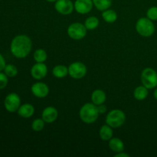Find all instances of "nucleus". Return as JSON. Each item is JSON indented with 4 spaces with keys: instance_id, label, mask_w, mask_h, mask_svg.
I'll use <instances>...</instances> for the list:
<instances>
[{
    "instance_id": "obj_27",
    "label": "nucleus",
    "mask_w": 157,
    "mask_h": 157,
    "mask_svg": "<svg viewBox=\"0 0 157 157\" xmlns=\"http://www.w3.org/2000/svg\"><path fill=\"white\" fill-rule=\"evenodd\" d=\"M8 78H9V77H8L6 74L0 72V90L4 89L5 87L7 86L8 82H9Z\"/></svg>"
},
{
    "instance_id": "obj_32",
    "label": "nucleus",
    "mask_w": 157,
    "mask_h": 157,
    "mask_svg": "<svg viewBox=\"0 0 157 157\" xmlns=\"http://www.w3.org/2000/svg\"><path fill=\"white\" fill-rule=\"evenodd\" d=\"M47 2H55L58 1V0H46Z\"/></svg>"
},
{
    "instance_id": "obj_23",
    "label": "nucleus",
    "mask_w": 157,
    "mask_h": 157,
    "mask_svg": "<svg viewBox=\"0 0 157 157\" xmlns=\"http://www.w3.org/2000/svg\"><path fill=\"white\" fill-rule=\"evenodd\" d=\"M34 60L36 61L37 63H44V61L47 60L48 55L47 52L44 50V49H38L34 53Z\"/></svg>"
},
{
    "instance_id": "obj_16",
    "label": "nucleus",
    "mask_w": 157,
    "mask_h": 157,
    "mask_svg": "<svg viewBox=\"0 0 157 157\" xmlns=\"http://www.w3.org/2000/svg\"><path fill=\"white\" fill-rule=\"evenodd\" d=\"M109 147L110 150L114 153H121L124 150V144L121 140L119 138L112 137L111 139L109 140Z\"/></svg>"
},
{
    "instance_id": "obj_4",
    "label": "nucleus",
    "mask_w": 157,
    "mask_h": 157,
    "mask_svg": "<svg viewBox=\"0 0 157 157\" xmlns=\"http://www.w3.org/2000/svg\"><path fill=\"white\" fill-rule=\"evenodd\" d=\"M126 121V114L121 110H113L108 113L106 117V123L112 128H118L124 124Z\"/></svg>"
},
{
    "instance_id": "obj_2",
    "label": "nucleus",
    "mask_w": 157,
    "mask_h": 157,
    "mask_svg": "<svg viewBox=\"0 0 157 157\" xmlns=\"http://www.w3.org/2000/svg\"><path fill=\"white\" fill-rule=\"evenodd\" d=\"M98 107L93 103H87L81 107L79 116L81 121L87 124L94 123L99 117Z\"/></svg>"
},
{
    "instance_id": "obj_6",
    "label": "nucleus",
    "mask_w": 157,
    "mask_h": 157,
    "mask_svg": "<svg viewBox=\"0 0 157 157\" xmlns=\"http://www.w3.org/2000/svg\"><path fill=\"white\" fill-rule=\"evenodd\" d=\"M87 30L84 24L75 22L69 25L67 29V35L74 40H81L86 36Z\"/></svg>"
},
{
    "instance_id": "obj_10",
    "label": "nucleus",
    "mask_w": 157,
    "mask_h": 157,
    "mask_svg": "<svg viewBox=\"0 0 157 157\" xmlns=\"http://www.w3.org/2000/svg\"><path fill=\"white\" fill-rule=\"evenodd\" d=\"M75 9L79 14H87L93 9L94 3L92 0H76L74 3Z\"/></svg>"
},
{
    "instance_id": "obj_7",
    "label": "nucleus",
    "mask_w": 157,
    "mask_h": 157,
    "mask_svg": "<svg viewBox=\"0 0 157 157\" xmlns=\"http://www.w3.org/2000/svg\"><path fill=\"white\" fill-rule=\"evenodd\" d=\"M5 108L10 113L18 111L21 106V98L15 93H10L6 97L4 101Z\"/></svg>"
},
{
    "instance_id": "obj_9",
    "label": "nucleus",
    "mask_w": 157,
    "mask_h": 157,
    "mask_svg": "<svg viewBox=\"0 0 157 157\" xmlns=\"http://www.w3.org/2000/svg\"><path fill=\"white\" fill-rule=\"evenodd\" d=\"M55 9L61 15H70L72 13L75 6L71 0H58L55 2Z\"/></svg>"
},
{
    "instance_id": "obj_5",
    "label": "nucleus",
    "mask_w": 157,
    "mask_h": 157,
    "mask_svg": "<svg viewBox=\"0 0 157 157\" xmlns=\"http://www.w3.org/2000/svg\"><path fill=\"white\" fill-rule=\"evenodd\" d=\"M141 81L143 85L148 89H153L157 86V73L150 67L144 69L141 74Z\"/></svg>"
},
{
    "instance_id": "obj_18",
    "label": "nucleus",
    "mask_w": 157,
    "mask_h": 157,
    "mask_svg": "<svg viewBox=\"0 0 157 157\" xmlns=\"http://www.w3.org/2000/svg\"><path fill=\"white\" fill-rule=\"evenodd\" d=\"M52 74L57 78H63L68 75V67L62 64L56 65L52 70Z\"/></svg>"
},
{
    "instance_id": "obj_30",
    "label": "nucleus",
    "mask_w": 157,
    "mask_h": 157,
    "mask_svg": "<svg viewBox=\"0 0 157 157\" xmlns=\"http://www.w3.org/2000/svg\"><path fill=\"white\" fill-rule=\"evenodd\" d=\"M115 157H130V155L128 153H124V151L121 152V153H117L114 155Z\"/></svg>"
},
{
    "instance_id": "obj_12",
    "label": "nucleus",
    "mask_w": 157,
    "mask_h": 157,
    "mask_svg": "<svg viewBox=\"0 0 157 157\" xmlns=\"http://www.w3.org/2000/svg\"><path fill=\"white\" fill-rule=\"evenodd\" d=\"M32 93L34 96L38 98H44L49 93V87L46 84L42 82H38L32 86Z\"/></svg>"
},
{
    "instance_id": "obj_20",
    "label": "nucleus",
    "mask_w": 157,
    "mask_h": 157,
    "mask_svg": "<svg viewBox=\"0 0 157 157\" xmlns=\"http://www.w3.org/2000/svg\"><path fill=\"white\" fill-rule=\"evenodd\" d=\"M102 17L104 21L107 23H113L117 19V14L112 9H107L103 11Z\"/></svg>"
},
{
    "instance_id": "obj_24",
    "label": "nucleus",
    "mask_w": 157,
    "mask_h": 157,
    "mask_svg": "<svg viewBox=\"0 0 157 157\" xmlns=\"http://www.w3.org/2000/svg\"><path fill=\"white\" fill-rule=\"evenodd\" d=\"M4 73L9 78H14L18 75V69L15 65L12 64H6L4 68Z\"/></svg>"
},
{
    "instance_id": "obj_1",
    "label": "nucleus",
    "mask_w": 157,
    "mask_h": 157,
    "mask_svg": "<svg viewBox=\"0 0 157 157\" xmlns=\"http://www.w3.org/2000/svg\"><path fill=\"white\" fill-rule=\"evenodd\" d=\"M32 40L25 35H18L12 39L10 51L13 56L17 58L27 57L32 50Z\"/></svg>"
},
{
    "instance_id": "obj_21",
    "label": "nucleus",
    "mask_w": 157,
    "mask_h": 157,
    "mask_svg": "<svg viewBox=\"0 0 157 157\" xmlns=\"http://www.w3.org/2000/svg\"><path fill=\"white\" fill-rule=\"evenodd\" d=\"M94 6L99 11H104L111 6L112 0H92Z\"/></svg>"
},
{
    "instance_id": "obj_19",
    "label": "nucleus",
    "mask_w": 157,
    "mask_h": 157,
    "mask_svg": "<svg viewBox=\"0 0 157 157\" xmlns=\"http://www.w3.org/2000/svg\"><path fill=\"white\" fill-rule=\"evenodd\" d=\"M133 96L138 101H143L148 96V88L145 86H139L136 87L133 92Z\"/></svg>"
},
{
    "instance_id": "obj_13",
    "label": "nucleus",
    "mask_w": 157,
    "mask_h": 157,
    "mask_svg": "<svg viewBox=\"0 0 157 157\" xmlns=\"http://www.w3.org/2000/svg\"><path fill=\"white\" fill-rule=\"evenodd\" d=\"M58 116V112L57 109L54 107H47L43 110L41 113V117L43 121L48 124H52L55 122Z\"/></svg>"
},
{
    "instance_id": "obj_15",
    "label": "nucleus",
    "mask_w": 157,
    "mask_h": 157,
    "mask_svg": "<svg viewBox=\"0 0 157 157\" xmlns=\"http://www.w3.org/2000/svg\"><path fill=\"white\" fill-rule=\"evenodd\" d=\"M106 98H107L106 94L102 90H101V89L94 90L91 94L92 102L97 106L104 104L106 101Z\"/></svg>"
},
{
    "instance_id": "obj_11",
    "label": "nucleus",
    "mask_w": 157,
    "mask_h": 157,
    "mask_svg": "<svg viewBox=\"0 0 157 157\" xmlns=\"http://www.w3.org/2000/svg\"><path fill=\"white\" fill-rule=\"evenodd\" d=\"M48 67L44 63H37L31 69V75L35 80H41L47 75Z\"/></svg>"
},
{
    "instance_id": "obj_26",
    "label": "nucleus",
    "mask_w": 157,
    "mask_h": 157,
    "mask_svg": "<svg viewBox=\"0 0 157 157\" xmlns=\"http://www.w3.org/2000/svg\"><path fill=\"white\" fill-rule=\"evenodd\" d=\"M147 18H150L152 21H156L157 20V7L156 6H153L147 10Z\"/></svg>"
},
{
    "instance_id": "obj_31",
    "label": "nucleus",
    "mask_w": 157,
    "mask_h": 157,
    "mask_svg": "<svg viewBox=\"0 0 157 157\" xmlns=\"http://www.w3.org/2000/svg\"><path fill=\"white\" fill-rule=\"evenodd\" d=\"M153 95H154V98L157 100V88H156V90H154V94H153Z\"/></svg>"
},
{
    "instance_id": "obj_22",
    "label": "nucleus",
    "mask_w": 157,
    "mask_h": 157,
    "mask_svg": "<svg viewBox=\"0 0 157 157\" xmlns=\"http://www.w3.org/2000/svg\"><path fill=\"white\" fill-rule=\"evenodd\" d=\"M84 25L87 30H94L99 25V19L95 16L88 17L85 20Z\"/></svg>"
},
{
    "instance_id": "obj_14",
    "label": "nucleus",
    "mask_w": 157,
    "mask_h": 157,
    "mask_svg": "<svg viewBox=\"0 0 157 157\" xmlns=\"http://www.w3.org/2000/svg\"><path fill=\"white\" fill-rule=\"evenodd\" d=\"M35 113V107L30 104H24L19 107L18 114L23 118H29L33 116Z\"/></svg>"
},
{
    "instance_id": "obj_8",
    "label": "nucleus",
    "mask_w": 157,
    "mask_h": 157,
    "mask_svg": "<svg viewBox=\"0 0 157 157\" xmlns=\"http://www.w3.org/2000/svg\"><path fill=\"white\" fill-rule=\"evenodd\" d=\"M87 74V67L82 62H74L68 67V75L74 79H81Z\"/></svg>"
},
{
    "instance_id": "obj_29",
    "label": "nucleus",
    "mask_w": 157,
    "mask_h": 157,
    "mask_svg": "<svg viewBox=\"0 0 157 157\" xmlns=\"http://www.w3.org/2000/svg\"><path fill=\"white\" fill-rule=\"evenodd\" d=\"M97 107H98V110L100 114H101V113H106V111H107V107H106L105 105H104V104L98 105Z\"/></svg>"
},
{
    "instance_id": "obj_3",
    "label": "nucleus",
    "mask_w": 157,
    "mask_h": 157,
    "mask_svg": "<svg viewBox=\"0 0 157 157\" xmlns=\"http://www.w3.org/2000/svg\"><path fill=\"white\" fill-rule=\"evenodd\" d=\"M136 30L143 37H150L155 32V25L148 18H140L136 24Z\"/></svg>"
},
{
    "instance_id": "obj_25",
    "label": "nucleus",
    "mask_w": 157,
    "mask_h": 157,
    "mask_svg": "<svg viewBox=\"0 0 157 157\" xmlns=\"http://www.w3.org/2000/svg\"><path fill=\"white\" fill-rule=\"evenodd\" d=\"M44 121H43V119H40V118H38V119L34 120L32 124V128L34 131H41L44 129Z\"/></svg>"
},
{
    "instance_id": "obj_17",
    "label": "nucleus",
    "mask_w": 157,
    "mask_h": 157,
    "mask_svg": "<svg viewBox=\"0 0 157 157\" xmlns=\"http://www.w3.org/2000/svg\"><path fill=\"white\" fill-rule=\"evenodd\" d=\"M100 137L102 140L109 141L113 137V130L109 125H103L99 131Z\"/></svg>"
},
{
    "instance_id": "obj_28",
    "label": "nucleus",
    "mask_w": 157,
    "mask_h": 157,
    "mask_svg": "<svg viewBox=\"0 0 157 157\" xmlns=\"http://www.w3.org/2000/svg\"><path fill=\"white\" fill-rule=\"evenodd\" d=\"M6 61H5L4 57L2 56V55L0 54V72L4 71L5 67H6Z\"/></svg>"
}]
</instances>
